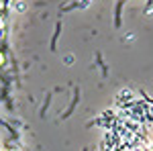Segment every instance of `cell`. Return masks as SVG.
<instances>
[{"instance_id":"cell-1","label":"cell","mask_w":153,"mask_h":151,"mask_svg":"<svg viewBox=\"0 0 153 151\" xmlns=\"http://www.w3.org/2000/svg\"><path fill=\"white\" fill-rule=\"evenodd\" d=\"M0 151H6V149H2V147H0Z\"/></svg>"}]
</instances>
